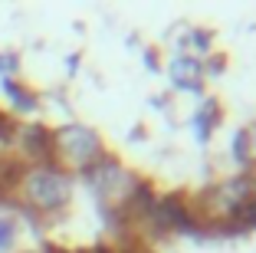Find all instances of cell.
<instances>
[{"mask_svg":"<svg viewBox=\"0 0 256 253\" xmlns=\"http://www.w3.org/2000/svg\"><path fill=\"white\" fill-rule=\"evenodd\" d=\"M246 220L256 223V204H250V207H246Z\"/></svg>","mask_w":256,"mask_h":253,"instance_id":"cell-2","label":"cell"},{"mask_svg":"<svg viewBox=\"0 0 256 253\" xmlns=\"http://www.w3.org/2000/svg\"><path fill=\"white\" fill-rule=\"evenodd\" d=\"M30 191L40 197L43 207H56V204L66 201V184H62L60 178H53V174H36V178L30 181Z\"/></svg>","mask_w":256,"mask_h":253,"instance_id":"cell-1","label":"cell"},{"mask_svg":"<svg viewBox=\"0 0 256 253\" xmlns=\"http://www.w3.org/2000/svg\"><path fill=\"white\" fill-rule=\"evenodd\" d=\"M0 237H10V227H7L4 220H0Z\"/></svg>","mask_w":256,"mask_h":253,"instance_id":"cell-3","label":"cell"}]
</instances>
